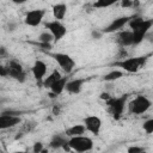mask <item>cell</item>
<instances>
[{"instance_id": "1", "label": "cell", "mask_w": 153, "mask_h": 153, "mask_svg": "<svg viewBox=\"0 0 153 153\" xmlns=\"http://www.w3.org/2000/svg\"><path fill=\"white\" fill-rule=\"evenodd\" d=\"M127 25L130 27V30L133 32V44L136 45L145 39L146 35L148 33V31L151 30V27L153 25V20L143 19L141 16L133 14L131 19L128 22Z\"/></svg>"}, {"instance_id": "2", "label": "cell", "mask_w": 153, "mask_h": 153, "mask_svg": "<svg viewBox=\"0 0 153 153\" xmlns=\"http://www.w3.org/2000/svg\"><path fill=\"white\" fill-rule=\"evenodd\" d=\"M128 100V94H122L121 97H110L106 102L108 110L114 120H120L124 112V108Z\"/></svg>"}, {"instance_id": "3", "label": "cell", "mask_w": 153, "mask_h": 153, "mask_svg": "<svg viewBox=\"0 0 153 153\" xmlns=\"http://www.w3.org/2000/svg\"><path fill=\"white\" fill-rule=\"evenodd\" d=\"M67 146L69 149L75 151V152H80V153L90 152L93 149V140L85 135L72 136V137H68Z\"/></svg>"}, {"instance_id": "4", "label": "cell", "mask_w": 153, "mask_h": 153, "mask_svg": "<svg viewBox=\"0 0 153 153\" xmlns=\"http://www.w3.org/2000/svg\"><path fill=\"white\" fill-rule=\"evenodd\" d=\"M152 106V102L146 96L139 94L128 103V111L131 115H142L147 112Z\"/></svg>"}, {"instance_id": "5", "label": "cell", "mask_w": 153, "mask_h": 153, "mask_svg": "<svg viewBox=\"0 0 153 153\" xmlns=\"http://www.w3.org/2000/svg\"><path fill=\"white\" fill-rule=\"evenodd\" d=\"M147 61V56H136V57H128L123 59L121 61L115 62V66L121 67L123 71L128 73H136L139 69H141Z\"/></svg>"}, {"instance_id": "6", "label": "cell", "mask_w": 153, "mask_h": 153, "mask_svg": "<svg viewBox=\"0 0 153 153\" xmlns=\"http://www.w3.org/2000/svg\"><path fill=\"white\" fill-rule=\"evenodd\" d=\"M50 56L56 61V63L59 65V67L66 74H69L74 69V67H75L74 59L71 55H68V54H65V53H54V54H50Z\"/></svg>"}, {"instance_id": "7", "label": "cell", "mask_w": 153, "mask_h": 153, "mask_svg": "<svg viewBox=\"0 0 153 153\" xmlns=\"http://www.w3.org/2000/svg\"><path fill=\"white\" fill-rule=\"evenodd\" d=\"M45 29H48V31L51 33L54 42H59L61 41L66 35H67V27L65 26V24L61 20H50L44 24Z\"/></svg>"}, {"instance_id": "8", "label": "cell", "mask_w": 153, "mask_h": 153, "mask_svg": "<svg viewBox=\"0 0 153 153\" xmlns=\"http://www.w3.org/2000/svg\"><path fill=\"white\" fill-rule=\"evenodd\" d=\"M47 11L44 8H36V10H31L29 12H26L25 17H24V23L27 25V26H31V27H36L38 26L42 20L44 19V16H45Z\"/></svg>"}, {"instance_id": "9", "label": "cell", "mask_w": 153, "mask_h": 153, "mask_svg": "<svg viewBox=\"0 0 153 153\" xmlns=\"http://www.w3.org/2000/svg\"><path fill=\"white\" fill-rule=\"evenodd\" d=\"M7 68H8V76L19 81V82H24L25 79H26V73L23 68V66L17 62V61H11L8 65H7Z\"/></svg>"}, {"instance_id": "10", "label": "cell", "mask_w": 153, "mask_h": 153, "mask_svg": "<svg viewBox=\"0 0 153 153\" xmlns=\"http://www.w3.org/2000/svg\"><path fill=\"white\" fill-rule=\"evenodd\" d=\"M84 126L86 131H90L93 135H99L102 129V120L96 115H88L84 118Z\"/></svg>"}, {"instance_id": "11", "label": "cell", "mask_w": 153, "mask_h": 153, "mask_svg": "<svg viewBox=\"0 0 153 153\" xmlns=\"http://www.w3.org/2000/svg\"><path fill=\"white\" fill-rule=\"evenodd\" d=\"M133 16H123V17H118L116 19H114L108 26H105L102 32L103 33H112V32H117L120 30H122L127 24L128 22L131 19Z\"/></svg>"}, {"instance_id": "12", "label": "cell", "mask_w": 153, "mask_h": 153, "mask_svg": "<svg viewBox=\"0 0 153 153\" xmlns=\"http://www.w3.org/2000/svg\"><path fill=\"white\" fill-rule=\"evenodd\" d=\"M22 122L19 116L16 115H11L7 114L6 111L0 112V130H5V129H10L16 127L17 124H19Z\"/></svg>"}, {"instance_id": "13", "label": "cell", "mask_w": 153, "mask_h": 153, "mask_svg": "<svg viewBox=\"0 0 153 153\" xmlns=\"http://www.w3.org/2000/svg\"><path fill=\"white\" fill-rule=\"evenodd\" d=\"M47 71H48V67H47V63L42 60H36L31 67V73L35 78V80L38 82V84H42L43 79L45 78L47 75Z\"/></svg>"}, {"instance_id": "14", "label": "cell", "mask_w": 153, "mask_h": 153, "mask_svg": "<svg viewBox=\"0 0 153 153\" xmlns=\"http://www.w3.org/2000/svg\"><path fill=\"white\" fill-rule=\"evenodd\" d=\"M87 81V79L85 78H76V79H72L68 80L65 87V91H67L69 94H78L81 92L84 84Z\"/></svg>"}, {"instance_id": "15", "label": "cell", "mask_w": 153, "mask_h": 153, "mask_svg": "<svg viewBox=\"0 0 153 153\" xmlns=\"http://www.w3.org/2000/svg\"><path fill=\"white\" fill-rule=\"evenodd\" d=\"M67 81H68V76H67V75H66V76H60V78H59L55 82H53L51 86L49 87V90H50L49 96H50L51 98H54V97L61 94V93L65 91V87H66Z\"/></svg>"}, {"instance_id": "16", "label": "cell", "mask_w": 153, "mask_h": 153, "mask_svg": "<svg viewBox=\"0 0 153 153\" xmlns=\"http://www.w3.org/2000/svg\"><path fill=\"white\" fill-rule=\"evenodd\" d=\"M67 141H68V136L66 134H55L50 142H49V146L51 148H55V149H59V148H63L66 151H69L68 146H67Z\"/></svg>"}, {"instance_id": "17", "label": "cell", "mask_w": 153, "mask_h": 153, "mask_svg": "<svg viewBox=\"0 0 153 153\" xmlns=\"http://www.w3.org/2000/svg\"><path fill=\"white\" fill-rule=\"evenodd\" d=\"M117 43L121 47H129L133 44V32L131 30H120L117 33Z\"/></svg>"}, {"instance_id": "18", "label": "cell", "mask_w": 153, "mask_h": 153, "mask_svg": "<svg viewBox=\"0 0 153 153\" xmlns=\"http://www.w3.org/2000/svg\"><path fill=\"white\" fill-rule=\"evenodd\" d=\"M51 12H53V17L56 20H62V19H65V17L67 14V5L65 2H57V4L53 5Z\"/></svg>"}, {"instance_id": "19", "label": "cell", "mask_w": 153, "mask_h": 153, "mask_svg": "<svg viewBox=\"0 0 153 153\" xmlns=\"http://www.w3.org/2000/svg\"><path fill=\"white\" fill-rule=\"evenodd\" d=\"M85 133H86V128H85V126H84V123H82V124H74V126L69 127V128L66 130L65 134H66L68 137H72V136L84 135Z\"/></svg>"}, {"instance_id": "20", "label": "cell", "mask_w": 153, "mask_h": 153, "mask_svg": "<svg viewBox=\"0 0 153 153\" xmlns=\"http://www.w3.org/2000/svg\"><path fill=\"white\" fill-rule=\"evenodd\" d=\"M60 76H61V73H60L57 69H54V71H53L48 76H45V78L43 79V81H42L43 87L49 88V87L51 86V84H53V82H55Z\"/></svg>"}, {"instance_id": "21", "label": "cell", "mask_w": 153, "mask_h": 153, "mask_svg": "<svg viewBox=\"0 0 153 153\" xmlns=\"http://www.w3.org/2000/svg\"><path fill=\"white\" fill-rule=\"evenodd\" d=\"M117 1H120V0H96L92 4V7L93 8H108L112 5H115Z\"/></svg>"}, {"instance_id": "22", "label": "cell", "mask_w": 153, "mask_h": 153, "mask_svg": "<svg viewBox=\"0 0 153 153\" xmlns=\"http://www.w3.org/2000/svg\"><path fill=\"white\" fill-rule=\"evenodd\" d=\"M122 76H123V72L115 69V71H111V72H109L108 74H105V75L103 76V80H104V81H115V80H117V79H120V78H122Z\"/></svg>"}, {"instance_id": "23", "label": "cell", "mask_w": 153, "mask_h": 153, "mask_svg": "<svg viewBox=\"0 0 153 153\" xmlns=\"http://www.w3.org/2000/svg\"><path fill=\"white\" fill-rule=\"evenodd\" d=\"M38 41L41 43H43V44H49V43H51L54 41V38H53V36H51V33L49 31H44L38 36Z\"/></svg>"}, {"instance_id": "24", "label": "cell", "mask_w": 153, "mask_h": 153, "mask_svg": "<svg viewBox=\"0 0 153 153\" xmlns=\"http://www.w3.org/2000/svg\"><path fill=\"white\" fill-rule=\"evenodd\" d=\"M142 127H143V130L147 134H152L153 133V118H149V120L145 121Z\"/></svg>"}, {"instance_id": "25", "label": "cell", "mask_w": 153, "mask_h": 153, "mask_svg": "<svg viewBox=\"0 0 153 153\" xmlns=\"http://www.w3.org/2000/svg\"><path fill=\"white\" fill-rule=\"evenodd\" d=\"M32 151L35 153H39V152H43L44 151V146L42 142H35L33 143V147H32Z\"/></svg>"}, {"instance_id": "26", "label": "cell", "mask_w": 153, "mask_h": 153, "mask_svg": "<svg viewBox=\"0 0 153 153\" xmlns=\"http://www.w3.org/2000/svg\"><path fill=\"white\" fill-rule=\"evenodd\" d=\"M128 152L129 153H142L145 152V149L142 147H137V146H131L128 148Z\"/></svg>"}, {"instance_id": "27", "label": "cell", "mask_w": 153, "mask_h": 153, "mask_svg": "<svg viewBox=\"0 0 153 153\" xmlns=\"http://www.w3.org/2000/svg\"><path fill=\"white\" fill-rule=\"evenodd\" d=\"M0 76H8V68L7 66L0 65Z\"/></svg>"}, {"instance_id": "28", "label": "cell", "mask_w": 153, "mask_h": 153, "mask_svg": "<svg viewBox=\"0 0 153 153\" xmlns=\"http://www.w3.org/2000/svg\"><path fill=\"white\" fill-rule=\"evenodd\" d=\"M120 1H121L122 7H129L133 4V0H120Z\"/></svg>"}, {"instance_id": "29", "label": "cell", "mask_w": 153, "mask_h": 153, "mask_svg": "<svg viewBox=\"0 0 153 153\" xmlns=\"http://www.w3.org/2000/svg\"><path fill=\"white\" fill-rule=\"evenodd\" d=\"M102 35H103L102 31H93V32H92V37H93L94 39H99V38L102 37Z\"/></svg>"}, {"instance_id": "30", "label": "cell", "mask_w": 153, "mask_h": 153, "mask_svg": "<svg viewBox=\"0 0 153 153\" xmlns=\"http://www.w3.org/2000/svg\"><path fill=\"white\" fill-rule=\"evenodd\" d=\"M5 56H7V51L4 47H0V59H4Z\"/></svg>"}, {"instance_id": "31", "label": "cell", "mask_w": 153, "mask_h": 153, "mask_svg": "<svg viewBox=\"0 0 153 153\" xmlns=\"http://www.w3.org/2000/svg\"><path fill=\"white\" fill-rule=\"evenodd\" d=\"M27 1H30V0H12V2L16 4V5H23V4L27 2Z\"/></svg>"}, {"instance_id": "32", "label": "cell", "mask_w": 153, "mask_h": 153, "mask_svg": "<svg viewBox=\"0 0 153 153\" xmlns=\"http://www.w3.org/2000/svg\"><path fill=\"white\" fill-rule=\"evenodd\" d=\"M100 98H102V99L108 100V99L110 98V94H109V93H102V94H100Z\"/></svg>"}]
</instances>
